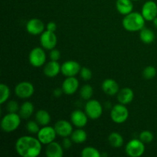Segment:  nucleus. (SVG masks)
<instances>
[{"mask_svg":"<svg viewBox=\"0 0 157 157\" xmlns=\"http://www.w3.org/2000/svg\"><path fill=\"white\" fill-rule=\"evenodd\" d=\"M35 121L40 126H48L51 122L50 113L45 110H39L35 113Z\"/></svg>","mask_w":157,"mask_h":157,"instance_id":"23","label":"nucleus"},{"mask_svg":"<svg viewBox=\"0 0 157 157\" xmlns=\"http://www.w3.org/2000/svg\"><path fill=\"white\" fill-rule=\"evenodd\" d=\"M0 93H1L0 104H3L9 100V97H10V89L6 84H1V85H0Z\"/></svg>","mask_w":157,"mask_h":157,"instance_id":"29","label":"nucleus"},{"mask_svg":"<svg viewBox=\"0 0 157 157\" xmlns=\"http://www.w3.org/2000/svg\"><path fill=\"white\" fill-rule=\"evenodd\" d=\"M61 71V65L58 61H52L48 62L44 66L43 72L48 78H55Z\"/></svg>","mask_w":157,"mask_h":157,"instance_id":"18","label":"nucleus"},{"mask_svg":"<svg viewBox=\"0 0 157 157\" xmlns=\"http://www.w3.org/2000/svg\"><path fill=\"white\" fill-rule=\"evenodd\" d=\"M72 143H73V141H72L71 138H68V136H67V137H64L61 145L64 149H69L71 147Z\"/></svg>","mask_w":157,"mask_h":157,"instance_id":"36","label":"nucleus"},{"mask_svg":"<svg viewBox=\"0 0 157 157\" xmlns=\"http://www.w3.org/2000/svg\"><path fill=\"white\" fill-rule=\"evenodd\" d=\"M88 116L85 112L81 110H75L71 114V124L77 128H83L85 127L88 121Z\"/></svg>","mask_w":157,"mask_h":157,"instance_id":"14","label":"nucleus"},{"mask_svg":"<svg viewBox=\"0 0 157 157\" xmlns=\"http://www.w3.org/2000/svg\"><path fill=\"white\" fill-rule=\"evenodd\" d=\"M61 88L65 94H74L79 88V81L75 77H67L63 81Z\"/></svg>","mask_w":157,"mask_h":157,"instance_id":"16","label":"nucleus"},{"mask_svg":"<svg viewBox=\"0 0 157 157\" xmlns=\"http://www.w3.org/2000/svg\"><path fill=\"white\" fill-rule=\"evenodd\" d=\"M19 113H8L5 115L1 121V128L6 133H11L18 128L21 124Z\"/></svg>","mask_w":157,"mask_h":157,"instance_id":"3","label":"nucleus"},{"mask_svg":"<svg viewBox=\"0 0 157 157\" xmlns=\"http://www.w3.org/2000/svg\"><path fill=\"white\" fill-rule=\"evenodd\" d=\"M42 144L38 138L31 136H23L15 143V150L20 156L36 157L41 153Z\"/></svg>","mask_w":157,"mask_h":157,"instance_id":"1","label":"nucleus"},{"mask_svg":"<svg viewBox=\"0 0 157 157\" xmlns=\"http://www.w3.org/2000/svg\"><path fill=\"white\" fill-rule=\"evenodd\" d=\"M133 1H139V0H133Z\"/></svg>","mask_w":157,"mask_h":157,"instance_id":"40","label":"nucleus"},{"mask_svg":"<svg viewBox=\"0 0 157 157\" xmlns=\"http://www.w3.org/2000/svg\"><path fill=\"white\" fill-rule=\"evenodd\" d=\"M155 33L153 30L144 27L142 30L140 31V38L142 42L145 44H151L155 40Z\"/></svg>","mask_w":157,"mask_h":157,"instance_id":"24","label":"nucleus"},{"mask_svg":"<svg viewBox=\"0 0 157 157\" xmlns=\"http://www.w3.org/2000/svg\"><path fill=\"white\" fill-rule=\"evenodd\" d=\"M101 87H102L103 91L109 96H114V95L117 94L120 90L117 82L115 80L110 79V78L104 80L103 81Z\"/></svg>","mask_w":157,"mask_h":157,"instance_id":"17","label":"nucleus"},{"mask_svg":"<svg viewBox=\"0 0 157 157\" xmlns=\"http://www.w3.org/2000/svg\"><path fill=\"white\" fill-rule=\"evenodd\" d=\"M72 141L75 144H83L87 140V134L84 130L82 128H78L74 130L73 133L71 135Z\"/></svg>","mask_w":157,"mask_h":157,"instance_id":"26","label":"nucleus"},{"mask_svg":"<svg viewBox=\"0 0 157 157\" xmlns=\"http://www.w3.org/2000/svg\"><path fill=\"white\" fill-rule=\"evenodd\" d=\"M80 75H81V78H82L84 81H90L92 78V71L90 68L88 67H81V71H80Z\"/></svg>","mask_w":157,"mask_h":157,"instance_id":"33","label":"nucleus"},{"mask_svg":"<svg viewBox=\"0 0 157 157\" xmlns=\"http://www.w3.org/2000/svg\"><path fill=\"white\" fill-rule=\"evenodd\" d=\"M62 93H64L62 88L55 89V90H54V91H53L54 96L56 97V98H59V97H61V94H62Z\"/></svg>","mask_w":157,"mask_h":157,"instance_id":"38","label":"nucleus"},{"mask_svg":"<svg viewBox=\"0 0 157 157\" xmlns=\"http://www.w3.org/2000/svg\"><path fill=\"white\" fill-rule=\"evenodd\" d=\"M94 93V89L92 86L90 84H84L82 86V87L80 90V95L82 99L85 100V101H89L91 98L92 95Z\"/></svg>","mask_w":157,"mask_h":157,"instance_id":"27","label":"nucleus"},{"mask_svg":"<svg viewBox=\"0 0 157 157\" xmlns=\"http://www.w3.org/2000/svg\"><path fill=\"white\" fill-rule=\"evenodd\" d=\"M81 64L76 61H67L61 64V73L65 77H75L81 71Z\"/></svg>","mask_w":157,"mask_h":157,"instance_id":"11","label":"nucleus"},{"mask_svg":"<svg viewBox=\"0 0 157 157\" xmlns=\"http://www.w3.org/2000/svg\"><path fill=\"white\" fill-rule=\"evenodd\" d=\"M144 143L140 139H133L129 141L125 147V152L130 157H140L145 152Z\"/></svg>","mask_w":157,"mask_h":157,"instance_id":"4","label":"nucleus"},{"mask_svg":"<svg viewBox=\"0 0 157 157\" xmlns=\"http://www.w3.org/2000/svg\"><path fill=\"white\" fill-rule=\"evenodd\" d=\"M153 25H154V26H155V28H156V29H157V17H156V18H154V19H153Z\"/></svg>","mask_w":157,"mask_h":157,"instance_id":"39","label":"nucleus"},{"mask_svg":"<svg viewBox=\"0 0 157 157\" xmlns=\"http://www.w3.org/2000/svg\"><path fill=\"white\" fill-rule=\"evenodd\" d=\"M141 14L146 21H153L157 17V4L151 0L146 2L142 7Z\"/></svg>","mask_w":157,"mask_h":157,"instance_id":"13","label":"nucleus"},{"mask_svg":"<svg viewBox=\"0 0 157 157\" xmlns=\"http://www.w3.org/2000/svg\"><path fill=\"white\" fill-rule=\"evenodd\" d=\"M57 134L61 137H67L73 133V124L65 120H59L55 124Z\"/></svg>","mask_w":157,"mask_h":157,"instance_id":"12","label":"nucleus"},{"mask_svg":"<svg viewBox=\"0 0 157 157\" xmlns=\"http://www.w3.org/2000/svg\"><path fill=\"white\" fill-rule=\"evenodd\" d=\"M57 29V25L54 21H49L47 25H46V30H48L50 32H55Z\"/></svg>","mask_w":157,"mask_h":157,"instance_id":"37","label":"nucleus"},{"mask_svg":"<svg viewBox=\"0 0 157 157\" xmlns=\"http://www.w3.org/2000/svg\"><path fill=\"white\" fill-rule=\"evenodd\" d=\"M44 24L39 18H32L26 24V30L30 35H38L44 32Z\"/></svg>","mask_w":157,"mask_h":157,"instance_id":"15","label":"nucleus"},{"mask_svg":"<svg viewBox=\"0 0 157 157\" xmlns=\"http://www.w3.org/2000/svg\"><path fill=\"white\" fill-rule=\"evenodd\" d=\"M57 135L58 134H57L55 127H49V126L43 127L37 133L38 139L44 145H48L50 143L55 141Z\"/></svg>","mask_w":157,"mask_h":157,"instance_id":"9","label":"nucleus"},{"mask_svg":"<svg viewBox=\"0 0 157 157\" xmlns=\"http://www.w3.org/2000/svg\"><path fill=\"white\" fill-rule=\"evenodd\" d=\"M6 109L9 113H17L19 110L20 107L17 101H10L6 104Z\"/></svg>","mask_w":157,"mask_h":157,"instance_id":"34","label":"nucleus"},{"mask_svg":"<svg viewBox=\"0 0 157 157\" xmlns=\"http://www.w3.org/2000/svg\"><path fill=\"white\" fill-rule=\"evenodd\" d=\"M50 58L52 61H58V60L61 58V52L59 50L55 48L52 49L50 52Z\"/></svg>","mask_w":157,"mask_h":157,"instance_id":"35","label":"nucleus"},{"mask_svg":"<svg viewBox=\"0 0 157 157\" xmlns=\"http://www.w3.org/2000/svg\"><path fill=\"white\" fill-rule=\"evenodd\" d=\"M134 98V92L130 87H124L117 93V100L121 104L127 105L130 104Z\"/></svg>","mask_w":157,"mask_h":157,"instance_id":"20","label":"nucleus"},{"mask_svg":"<svg viewBox=\"0 0 157 157\" xmlns=\"http://www.w3.org/2000/svg\"><path fill=\"white\" fill-rule=\"evenodd\" d=\"M110 117L114 123L118 124L126 122L129 117V110L126 105L118 104L113 106L110 111Z\"/></svg>","mask_w":157,"mask_h":157,"instance_id":"5","label":"nucleus"},{"mask_svg":"<svg viewBox=\"0 0 157 157\" xmlns=\"http://www.w3.org/2000/svg\"><path fill=\"white\" fill-rule=\"evenodd\" d=\"M139 139L144 144H150L154 139V135L150 130H144L140 133Z\"/></svg>","mask_w":157,"mask_h":157,"instance_id":"31","label":"nucleus"},{"mask_svg":"<svg viewBox=\"0 0 157 157\" xmlns=\"http://www.w3.org/2000/svg\"><path fill=\"white\" fill-rule=\"evenodd\" d=\"M64 147L58 142L50 143L45 149V155L48 157H62L64 155Z\"/></svg>","mask_w":157,"mask_h":157,"instance_id":"19","label":"nucleus"},{"mask_svg":"<svg viewBox=\"0 0 157 157\" xmlns=\"http://www.w3.org/2000/svg\"><path fill=\"white\" fill-rule=\"evenodd\" d=\"M39 126L36 121H29L26 124V129L31 134H37L41 129Z\"/></svg>","mask_w":157,"mask_h":157,"instance_id":"32","label":"nucleus"},{"mask_svg":"<svg viewBox=\"0 0 157 157\" xmlns=\"http://www.w3.org/2000/svg\"><path fill=\"white\" fill-rule=\"evenodd\" d=\"M34 110H35V107H34L33 104L29 101H26L21 105L18 110V113L22 119H29L33 114Z\"/></svg>","mask_w":157,"mask_h":157,"instance_id":"22","label":"nucleus"},{"mask_svg":"<svg viewBox=\"0 0 157 157\" xmlns=\"http://www.w3.org/2000/svg\"><path fill=\"white\" fill-rule=\"evenodd\" d=\"M132 1L133 0H117V10L121 15H127L130 14L133 10V4Z\"/></svg>","mask_w":157,"mask_h":157,"instance_id":"21","label":"nucleus"},{"mask_svg":"<svg viewBox=\"0 0 157 157\" xmlns=\"http://www.w3.org/2000/svg\"><path fill=\"white\" fill-rule=\"evenodd\" d=\"M108 142L112 147L120 148L124 145V137L117 132H112L108 136Z\"/></svg>","mask_w":157,"mask_h":157,"instance_id":"25","label":"nucleus"},{"mask_svg":"<svg viewBox=\"0 0 157 157\" xmlns=\"http://www.w3.org/2000/svg\"><path fill=\"white\" fill-rule=\"evenodd\" d=\"M156 73L157 71L156 67L152 65H150L144 68V71H143V76H144L145 79L151 80L156 77Z\"/></svg>","mask_w":157,"mask_h":157,"instance_id":"30","label":"nucleus"},{"mask_svg":"<svg viewBox=\"0 0 157 157\" xmlns=\"http://www.w3.org/2000/svg\"><path fill=\"white\" fill-rule=\"evenodd\" d=\"M145 18L140 12H132L125 15L122 21L123 27L128 32H140L145 26Z\"/></svg>","mask_w":157,"mask_h":157,"instance_id":"2","label":"nucleus"},{"mask_svg":"<svg viewBox=\"0 0 157 157\" xmlns=\"http://www.w3.org/2000/svg\"><path fill=\"white\" fill-rule=\"evenodd\" d=\"M84 110L90 119L97 120L102 115L103 107L98 101L90 99L86 103Z\"/></svg>","mask_w":157,"mask_h":157,"instance_id":"7","label":"nucleus"},{"mask_svg":"<svg viewBox=\"0 0 157 157\" xmlns=\"http://www.w3.org/2000/svg\"><path fill=\"white\" fill-rule=\"evenodd\" d=\"M35 92L33 84L29 81H21L15 87V94L21 99H27L31 98Z\"/></svg>","mask_w":157,"mask_h":157,"instance_id":"8","label":"nucleus"},{"mask_svg":"<svg viewBox=\"0 0 157 157\" xmlns=\"http://www.w3.org/2000/svg\"><path fill=\"white\" fill-rule=\"evenodd\" d=\"M29 63L35 67H41L45 64L46 54L42 47L34 48L29 55Z\"/></svg>","mask_w":157,"mask_h":157,"instance_id":"6","label":"nucleus"},{"mask_svg":"<svg viewBox=\"0 0 157 157\" xmlns=\"http://www.w3.org/2000/svg\"><path fill=\"white\" fill-rule=\"evenodd\" d=\"M57 43L58 38L55 32L46 30L40 35V44L44 49L51 51L56 47Z\"/></svg>","mask_w":157,"mask_h":157,"instance_id":"10","label":"nucleus"},{"mask_svg":"<svg viewBox=\"0 0 157 157\" xmlns=\"http://www.w3.org/2000/svg\"><path fill=\"white\" fill-rule=\"evenodd\" d=\"M81 155L82 157H101V153L98 149L92 147H84L81 151Z\"/></svg>","mask_w":157,"mask_h":157,"instance_id":"28","label":"nucleus"}]
</instances>
